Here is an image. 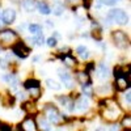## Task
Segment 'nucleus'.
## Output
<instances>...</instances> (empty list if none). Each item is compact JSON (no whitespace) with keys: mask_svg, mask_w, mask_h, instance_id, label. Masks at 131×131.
Here are the masks:
<instances>
[{"mask_svg":"<svg viewBox=\"0 0 131 131\" xmlns=\"http://www.w3.org/2000/svg\"><path fill=\"white\" fill-rule=\"evenodd\" d=\"M81 89H83V96H92L93 94V89H92V86L91 84H85V85H81Z\"/></svg>","mask_w":131,"mask_h":131,"instance_id":"27","label":"nucleus"},{"mask_svg":"<svg viewBox=\"0 0 131 131\" xmlns=\"http://www.w3.org/2000/svg\"><path fill=\"white\" fill-rule=\"evenodd\" d=\"M3 80L7 81L10 86H13V88H16V86L18 85V79L16 78L13 73H7V75H4V76H3Z\"/></svg>","mask_w":131,"mask_h":131,"instance_id":"15","label":"nucleus"},{"mask_svg":"<svg viewBox=\"0 0 131 131\" xmlns=\"http://www.w3.org/2000/svg\"><path fill=\"white\" fill-rule=\"evenodd\" d=\"M98 73H100V78L102 79H107L109 75H110V70H109V67L106 64L101 63L100 66H98Z\"/></svg>","mask_w":131,"mask_h":131,"instance_id":"17","label":"nucleus"},{"mask_svg":"<svg viewBox=\"0 0 131 131\" xmlns=\"http://www.w3.org/2000/svg\"><path fill=\"white\" fill-rule=\"evenodd\" d=\"M46 25L50 26V28H52V26H54V23H52L51 20H46Z\"/></svg>","mask_w":131,"mask_h":131,"instance_id":"36","label":"nucleus"},{"mask_svg":"<svg viewBox=\"0 0 131 131\" xmlns=\"http://www.w3.org/2000/svg\"><path fill=\"white\" fill-rule=\"evenodd\" d=\"M37 9L41 15H50L51 13V8L45 3V2H39L37 3Z\"/></svg>","mask_w":131,"mask_h":131,"instance_id":"16","label":"nucleus"},{"mask_svg":"<svg viewBox=\"0 0 131 131\" xmlns=\"http://www.w3.org/2000/svg\"><path fill=\"white\" fill-rule=\"evenodd\" d=\"M24 86L26 89H30V88H39V81L36 80V79H29L24 83Z\"/></svg>","mask_w":131,"mask_h":131,"instance_id":"22","label":"nucleus"},{"mask_svg":"<svg viewBox=\"0 0 131 131\" xmlns=\"http://www.w3.org/2000/svg\"><path fill=\"white\" fill-rule=\"evenodd\" d=\"M8 60L5 59V58H0V67H2L3 70H7L8 68Z\"/></svg>","mask_w":131,"mask_h":131,"instance_id":"31","label":"nucleus"},{"mask_svg":"<svg viewBox=\"0 0 131 131\" xmlns=\"http://www.w3.org/2000/svg\"><path fill=\"white\" fill-rule=\"evenodd\" d=\"M51 12L55 15V16H62L63 12H64V5H63L62 3H54Z\"/></svg>","mask_w":131,"mask_h":131,"instance_id":"19","label":"nucleus"},{"mask_svg":"<svg viewBox=\"0 0 131 131\" xmlns=\"http://www.w3.org/2000/svg\"><path fill=\"white\" fill-rule=\"evenodd\" d=\"M18 131H38V127L36 125V119L33 117H26L18 126Z\"/></svg>","mask_w":131,"mask_h":131,"instance_id":"7","label":"nucleus"},{"mask_svg":"<svg viewBox=\"0 0 131 131\" xmlns=\"http://www.w3.org/2000/svg\"><path fill=\"white\" fill-rule=\"evenodd\" d=\"M63 60L66 62V64H68V66H73V64H75V59H73V58H71L70 55L63 57Z\"/></svg>","mask_w":131,"mask_h":131,"instance_id":"29","label":"nucleus"},{"mask_svg":"<svg viewBox=\"0 0 131 131\" xmlns=\"http://www.w3.org/2000/svg\"><path fill=\"white\" fill-rule=\"evenodd\" d=\"M119 113H121V110L117 106V104H112V105H106L102 114L106 121H117L119 117Z\"/></svg>","mask_w":131,"mask_h":131,"instance_id":"4","label":"nucleus"},{"mask_svg":"<svg viewBox=\"0 0 131 131\" xmlns=\"http://www.w3.org/2000/svg\"><path fill=\"white\" fill-rule=\"evenodd\" d=\"M39 60V57H34V58H33V62H38Z\"/></svg>","mask_w":131,"mask_h":131,"instance_id":"39","label":"nucleus"},{"mask_svg":"<svg viewBox=\"0 0 131 131\" xmlns=\"http://www.w3.org/2000/svg\"><path fill=\"white\" fill-rule=\"evenodd\" d=\"M91 3H92V0H83V4H84V7H86V8L91 5Z\"/></svg>","mask_w":131,"mask_h":131,"instance_id":"35","label":"nucleus"},{"mask_svg":"<svg viewBox=\"0 0 131 131\" xmlns=\"http://www.w3.org/2000/svg\"><path fill=\"white\" fill-rule=\"evenodd\" d=\"M9 2H12V3H18V0H9Z\"/></svg>","mask_w":131,"mask_h":131,"instance_id":"41","label":"nucleus"},{"mask_svg":"<svg viewBox=\"0 0 131 131\" xmlns=\"http://www.w3.org/2000/svg\"><path fill=\"white\" fill-rule=\"evenodd\" d=\"M125 131H130V130H125Z\"/></svg>","mask_w":131,"mask_h":131,"instance_id":"43","label":"nucleus"},{"mask_svg":"<svg viewBox=\"0 0 131 131\" xmlns=\"http://www.w3.org/2000/svg\"><path fill=\"white\" fill-rule=\"evenodd\" d=\"M36 125L39 131H49L50 130V122L46 119L45 115H38L36 118Z\"/></svg>","mask_w":131,"mask_h":131,"instance_id":"10","label":"nucleus"},{"mask_svg":"<svg viewBox=\"0 0 131 131\" xmlns=\"http://www.w3.org/2000/svg\"><path fill=\"white\" fill-rule=\"evenodd\" d=\"M126 86H128V83L126 81V78L115 79V88H117L118 91H123V89H126Z\"/></svg>","mask_w":131,"mask_h":131,"instance_id":"20","label":"nucleus"},{"mask_svg":"<svg viewBox=\"0 0 131 131\" xmlns=\"http://www.w3.org/2000/svg\"><path fill=\"white\" fill-rule=\"evenodd\" d=\"M57 42H58V41L54 38V37H49L45 43H47V46H50V47H55V46H57Z\"/></svg>","mask_w":131,"mask_h":131,"instance_id":"28","label":"nucleus"},{"mask_svg":"<svg viewBox=\"0 0 131 131\" xmlns=\"http://www.w3.org/2000/svg\"><path fill=\"white\" fill-rule=\"evenodd\" d=\"M70 3H76V2H79V0H68Z\"/></svg>","mask_w":131,"mask_h":131,"instance_id":"40","label":"nucleus"},{"mask_svg":"<svg viewBox=\"0 0 131 131\" xmlns=\"http://www.w3.org/2000/svg\"><path fill=\"white\" fill-rule=\"evenodd\" d=\"M2 20L3 23L5 24H13L15 20H16V10L12 8H7L3 10V15H2Z\"/></svg>","mask_w":131,"mask_h":131,"instance_id":"9","label":"nucleus"},{"mask_svg":"<svg viewBox=\"0 0 131 131\" xmlns=\"http://www.w3.org/2000/svg\"><path fill=\"white\" fill-rule=\"evenodd\" d=\"M107 18L114 21L117 24H121V25H126L128 23V17L126 15V12L121 8H113L109 10L107 13Z\"/></svg>","mask_w":131,"mask_h":131,"instance_id":"2","label":"nucleus"},{"mask_svg":"<svg viewBox=\"0 0 131 131\" xmlns=\"http://www.w3.org/2000/svg\"><path fill=\"white\" fill-rule=\"evenodd\" d=\"M76 80H78L81 85H85V84H91V78L86 72H78L76 73Z\"/></svg>","mask_w":131,"mask_h":131,"instance_id":"14","label":"nucleus"},{"mask_svg":"<svg viewBox=\"0 0 131 131\" xmlns=\"http://www.w3.org/2000/svg\"><path fill=\"white\" fill-rule=\"evenodd\" d=\"M12 52L15 55H17L18 58L21 59H25L29 57V52H30V49L25 45L24 42H16L15 45L12 46Z\"/></svg>","mask_w":131,"mask_h":131,"instance_id":"6","label":"nucleus"},{"mask_svg":"<svg viewBox=\"0 0 131 131\" xmlns=\"http://www.w3.org/2000/svg\"><path fill=\"white\" fill-rule=\"evenodd\" d=\"M96 131H106V128H105V126H100L96 128Z\"/></svg>","mask_w":131,"mask_h":131,"instance_id":"37","label":"nucleus"},{"mask_svg":"<svg viewBox=\"0 0 131 131\" xmlns=\"http://www.w3.org/2000/svg\"><path fill=\"white\" fill-rule=\"evenodd\" d=\"M43 115L46 117V119L50 122V125H59L64 119V117H63L64 114L62 115L58 109L55 106H52V105H47L45 107V114Z\"/></svg>","mask_w":131,"mask_h":131,"instance_id":"1","label":"nucleus"},{"mask_svg":"<svg viewBox=\"0 0 131 131\" xmlns=\"http://www.w3.org/2000/svg\"><path fill=\"white\" fill-rule=\"evenodd\" d=\"M28 41L31 43V46L33 45H37V46H42V45H45V37H43V34H38V36H33L31 38H28Z\"/></svg>","mask_w":131,"mask_h":131,"instance_id":"13","label":"nucleus"},{"mask_svg":"<svg viewBox=\"0 0 131 131\" xmlns=\"http://www.w3.org/2000/svg\"><path fill=\"white\" fill-rule=\"evenodd\" d=\"M46 84H47L49 88L52 89V91H60L62 89V85L59 83H57L55 80H52V79H47L46 80Z\"/></svg>","mask_w":131,"mask_h":131,"instance_id":"23","label":"nucleus"},{"mask_svg":"<svg viewBox=\"0 0 131 131\" xmlns=\"http://www.w3.org/2000/svg\"><path fill=\"white\" fill-rule=\"evenodd\" d=\"M98 2L105 5H114L117 2H121V0H98Z\"/></svg>","mask_w":131,"mask_h":131,"instance_id":"30","label":"nucleus"},{"mask_svg":"<svg viewBox=\"0 0 131 131\" xmlns=\"http://www.w3.org/2000/svg\"><path fill=\"white\" fill-rule=\"evenodd\" d=\"M7 125H0V131H12L10 127H5Z\"/></svg>","mask_w":131,"mask_h":131,"instance_id":"34","label":"nucleus"},{"mask_svg":"<svg viewBox=\"0 0 131 131\" xmlns=\"http://www.w3.org/2000/svg\"><path fill=\"white\" fill-rule=\"evenodd\" d=\"M76 52H78L83 59H86V58L89 57V52H88V50H86L85 46H79L78 49H76Z\"/></svg>","mask_w":131,"mask_h":131,"instance_id":"24","label":"nucleus"},{"mask_svg":"<svg viewBox=\"0 0 131 131\" xmlns=\"http://www.w3.org/2000/svg\"><path fill=\"white\" fill-rule=\"evenodd\" d=\"M130 94H131V93H130V91H127V92L125 93V96H123V97H125V101L127 102V105H130V104H131V96H130Z\"/></svg>","mask_w":131,"mask_h":131,"instance_id":"33","label":"nucleus"},{"mask_svg":"<svg viewBox=\"0 0 131 131\" xmlns=\"http://www.w3.org/2000/svg\"><path fill=\"white\" fill-rule=\"evenodd\" d=\"M73 102H75V109H78V110H80V112H84L89 107V101L85 96H80L78 100L73 101Z\"/></svg>","mask_w":131,"mask_h":131,"instance_id":"11","label":"nucleus"},{"mask_svg":"<svg viewBox=\"0 0 131 131\" xmlns=\"http://www.w3.org/2000/svg\"><path fill=\"white\" fill-rule=\"evenodd\" d=\"M17 34L13 30H2L0 31V43L3 45H15V42L17 41Z\"/></svg>","mask_w":131,"mask_h":131,"instance_id":"5","label":"nucleus"},{"mask_svg":"<svg viewBox=\"0 0 131 131\" xmlns=\"http://www.w3.org/2000/svg\"><path fill=\"white\" fill-rule=\"evenodd\" d=\"M112 37H113V41H114V45L118 49H126L128 46V38H127L125 31L115 30V31H113Z\"/></svg>","mask_w":131,"mask_h":131,"instance_id":"3","label":"nucleus"},{"mask_svg":"<svg viewBox=\"0 0 131 131\" xmlns=\"http://www.w3.org/2000/svg\"><path fill=\"white\" fill-rule=\"evenodd\" d=\"M28 91H29L30 97L33 98V100H38V98L41 97V88H30Z\"/></svg>","mask_w":131,"mask_h":131,"instance_id":"25","label":"nucleus"},{"mask_svg":"<svg viewBox=\"0 0 131 131\" xmlns=\"http://www.w3.org/2000/svg\"><path fill=\"white\" fill-rule=\"evenodd\" d=\"M58 75H59L60 80L63 81V84H66V86H67V88H72V86H73L72 76H71V73H70L67 70H64V68H58Z\"/></svg>","mask_w":131,"mask_h":131,"instance_id":"8","label":"nucleus"},{"mask_svg":"<svg viewBox=\"0 0 131 131\" xmlns=\"http://www.w3.org/2000/svg\"><path fill=\"white\" fill-rule=\"evenodd\" d=\"M28 30L30 34L33 36H38V34H42V26L39 24H30L28 26Z\"/></svg>","mask_w":131,"mask_h":131,"instance_id":"18","label":"nucleus"},{"mask_svg":"<svg viewBox=\"0 0 131 131\" xmlns=\"http://www.w3.org/2000/svg\"><path fill=\"white\" fill-rule=\"evenodd\" d=\"M17 94H18L17 97H18V98H21V100H23V98L25 97V93H23V92H20V93H17Z\"/></svg>","mask_w":131,"mask_h":131,"instance_id":"38","label":"nucleus"},{"mask_svg":"<svg viewBox=\"0 0 131 131\" xmlns=\"http://www.w3.org/2000/svg\"><path fill=\"white\" fill-rule=\"evenodd\" d=\"M57 100H58V101L60 102V105H63L64 107H68L70 104L72 102V98L68 97V96H58Z\"/></svg>","mask_w":131,"mask_h":131,"instance_id":"21","label":"nucleus"},{"mask_svg":"<svg viewBox=\"0 0 131 131\" xmlns=\"http://www.w3.org/2000/svg\"><path fill=\"white\" fill-rule=\"evenodd\" d=\"M21 5L26 12H33L37 8V0H23Z\"/></svg>","mask_w":131,"mask_h":131,"instance_id":"12","label":"nucleus"},{"mask_svg":"<svg viewBox=\"0 0 131 131\" xmlns=\"http://www.w3.org/2000/svg\"><path fill=\"white\" fill-rule=\"evenodd\" d=\"M121 126L125 128V130H130V127H131V117L127 114V115H125L123 118H122V123H121Z\"/></svg>","mask_w":131,"mask_h":131,"instance_id":"26","label":"nucleus"},{"mask_svg":"<svg viewBox=\"0 0 131 131\" xmlns=\"http://www.w3.org/2000/svg\"><path fill=\"white\" fill-rule=\"evenodd\" d=\"M106 131H119V125L113 123V125L109 126V128H106Z\"/></svg>","mask_w":131,"mask_h":131,"instance_id":"32","label":"nucleus"},{"mask_svg":"<svg viewBox=\"0 0 131 131\" xmlns=\"http://www.w3.org/2000/svg\"><path fill=\"white\" fill-rule=\"evenodd\" d=\"M58 131H63V130H58Z\"/></svg>","mask_w":131,"mask_h":131,"instance_id":"42","label":"nucleus"}]
</instances>
